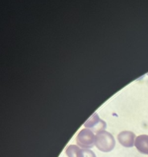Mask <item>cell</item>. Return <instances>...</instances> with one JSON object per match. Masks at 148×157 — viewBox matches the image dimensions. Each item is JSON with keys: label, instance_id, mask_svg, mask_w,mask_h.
Returning a JSON list of instances; mask_svg holds the SVG:
<instances>
[{"label": "cell", "instance_id": "6da1fadb", "mask_svg": "<svg viewBox=\"0 0 148 157\" xmlns=\"http://www.w3.org/2000/svg\"><path fill=\"white\" fill-rule=\"evenodd\" d=\"M115 140L113 135L103 130L97 133L95 137V146L102 152H110L115 147Z\"/></svg>", "mask_w": 148, "mask_h": 157}, {"label": "cell", "instance_id": "7a4b0ae2", "mask_svg": "<svg viewBox=\"0 0 148 157\" xmlns=\"http://www.w3.org/2000/svg\"><path fill=\"white\" fill-rule=\"evenodd\" d=\"M95 137L92 130L85 128L78 133L76 140L79 147L83 149H90L95 145Z\"/></svg>", "mask_w": 148, "mask_h": 157}, {"label": "cell", "instance_id": "3957f363", "mask_svg": "<svg viewBox=\"0 0 148 157\" xmlns=\"http://www.w3.org/2000/svg\"><path fill=\"white\" fill-rule=\"evenodd\" d=\"M106 126V123L100 120L96 113H93L84 124L85 127L89 128L92 132H96L97 133L104 130Z\"/></svg>", "mask_w": 148, "mask_h": 157}, {"label": "cell", "instance_id": "277c9868", "mask_svg": "<svg viewBox=\"0 0 148 157\" xmlns=\"http://www.w3.org/2000/svg\"><path fill=\"white\" fill-rule=\"evenodd\" d=\"M68 157H97L95 153L88 149H81L76 145H70L66 149Z\"/></svg>", "mask_w": 148, "mask_h": 157}, {"label": "cell", "instance_id": "5b68a950", "mask_svg": "<svg viewBox=\"0 0 148 157\" xmlns=\"http://www.w3.org/2000/svg\"><path fill=\"white\" fill-rule=\"evenodd\" d=\"M120 144L125 147H132L135 143V134L131 131H123L117 136Z\"/></svg>", "mask_w": 148, "mask_h": 157}, {"label": "cell", "instance_id": "8992f818", "mask_svg": "<svg viewBox=\"0 0 148 157\" xmlns=\"http://www.w3.org/2000/svg\"><path fill=\"white\" fill-rule=\"evenodd\" d=\"M134 145L140 153L148 155V135H140L136 137Z\"/></svg>", "mask_w": 148, "mask_h": 157}]
</instances>
